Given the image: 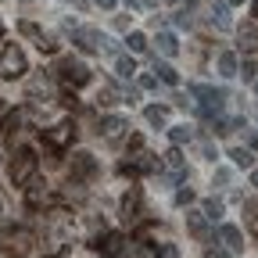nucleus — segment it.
Segmentation results:
<instances>
[{
    "instance_id": "1",
    "label": "nucleus",
    "mask_w": 258,
    "mask_h": 258,
    "mask_svg": "<svg viewBox=\"0 0 258 258\" xmlns=\"http://www.w3.org/2000/svg\"><path fill=\"white\" fill-rule=\"evenodd\" d=\"M36 165H40L36 151L18 147V151H15V161H11V183H15V186H29L32 176H36Z\"/></svg>"
},
{
    "instance_id": "2",
    "label": "nucleus",
    "mask_w": 258,
    "mask_h": 258,
    "mask_svg": "<svg viewBox=\"0 0 258 258\" xmlns=\"http://www.w3.org/2000/svg\"><path fill=\"white\" fill-rule=\"evenodd\" d=\"M29 72V61H25V50L18 43H8L0 50V79H22Z\"/></svg>"
},
{
    "instance_id": "3",
    "label": "nucleus",
    "mask_w": 258,
    "mask_h": 258,
    "mask_svg": "<svg viewBox=\"0 0 258 258\" xmlns=\"http://www.w3.org/2000/svg\"><path fill=\"white\" fill-rule=\"evenodd\" d=\"M186 93H190V97H198V108H201V115H205V118L219 115V111H222V104H226V90H215V86H205V83L190 86Z\"/></svg>"
},
{
    "instance_id": "4",
    "label": "nucleus",
    "mask_w": 258,
    "mask_h": 258,
    "mask_svg": "<svg viewBox=\"0 0 258 258\" xmlns=\"http://www.w3.org/2000/svg\"><path fill=\"white\" fill-rule=\"evenodd\" d=\"M54 72L69 83V86H86V83H90V69H86L83 61H76V57H61Z\"/></svg>"
},
{
    "instance_id": "5",
    "label": "nucleus",
    "mask_w": 258,
    "mask_h": 258,
    "mask_svg": "<svg viewBox=\"0 0 258 258\" xmlns=\"http://www.w3.org/2000/svg\"><path fill=\"white\" fill-rule=\"evenodd\" d=\"M69 176L79 179V183L93 179V176H97V158H93L90 151H76V154H72V165H69Z\"/></svg>"
},
{
    "instance_id": "6",
    "label": "nucleus",
    "mask_w": 258,
    "mask_h": 258,
    "mask_svg": "<svg viewBox=\"0 0 258 258\" xmlns=\"http://www.w3.org/2000/svg\"><path fill=\"white\" fill-rule=\"evenodd\" d=\"M72 140H76V125H72V122H61V125H54V129H47V133H43V144L54 147V151L69 147Z\"/></svg>"
},
{
    "instance_id": "7",
    "label": "nucleus",
    "mask_w": 258,
    "mask_h": 258,
    "mask_svg": "<svg viewBox=\"0 0 258 258\" xmlns=\"http://www.w3.org/2000/svg\"><path fill=\"white\" fill-rule=\"evenodd\" d=\"M72 40L83 47V50H104L108 47V36H104V32H97V29H72Z\"/></svg>"
},
{
    "instance_id": "8",
    "label": "nucleus",
    "mask_w": 258,
    "mask_h": 258,
    "mask_svg": "<svg viewBox=\"0 0 258 258\" xmlns=\"http://www.w3.org/2000/svg\"><path fill=\"white\" fill-rule=\"evenodd\" d=\"M122 244H125V237H122V233H104V230L90 240V247H93V251H104V254H111V258H118Z\"/></svg>"
},
{
    "instance_id": "9",
    "label": "nucleus",
    "mask_w": 258,
    "mask_h": 258,
    "mask_svg": "<svg viewBox=\"0 0 258 258\" xmlns=\"http://www.w3.org/2000/svg\"><path fill=\"white\" fill-rule=\"evenodd\" d=\"M140 208H144V198H140V190L133 186V190H129L125 198H122V219H125L129 226H133V222L140 219Z\"/></svg>"
},
{
    "instance_id": "10",
    "label": "nucleus",
    "mask_w": 258,
    "mask_h": 258,
    "mask_svg": "<svg viewBox=\"0 0 258 258\" xmlns=\"http://www.w3.org/2000/svg\"><path fill=\"white\" fill-rule=\"evenodd\" d=\"M125 129H129V122L118 118V115H104V118H101V133H104V140H111V144L125 133Z\"/></svg>"
},
{
    "instance_id": "11",
    "label": "nucleus",
    "mask_w": 258,
    "mask_h": 258,
    "mask_svg": "<svg viewBox=\"0 0 258 258\" xmlns=\"http://www.w3.org/2000/svg\"><path fill=\"white\" fill-rule=\"evenodd\" d=\"M237 47H240L244 54H251V50H258V25H254V22H247V25H240V32H237Z\"/></svg>"
},
{
    "instance_id": "12",
    "label": "nucleus",
    "mask_w": 258,
    "mask_h": 258,
    "mask_svg": "<svg viewBox=\"0 0 258 258\" xmlns=\"http://www.w3.org/2000/svg\"><path fill=\"white\" fill-rule=\"evenodd\" d=\"M219 240L230 247V251H244V233L237 230V226H222V230H219Z\"/></svg>"
},
{
    "instance_id": "13",
    "label": "nucleus",
    "mask_w": 258,
    "mask_h": 258,
    "mask_svg": "<svg viewBox=\"0 0 258 258\" xmlns=\"http://www.w3.org/2000/svg\"><path fill=\"white\" fill-rule=\"evenodd\" d=\"M186 230L194 233V237H208V219H205V212H186Z\"/></svg>"
},
{
    "instance_id": "14",
    "label": "nucleus",
    "mask_w": 258,
    "mask_h": 258,
    "mask_svg": "<svg viewBox=\"0 0 258 258\" xmlns=\"http://www.w3.org/2000/svg\"><path fill=\"white\" fill-rule=\"evenodd\" d=\"M237 72H240V64H237V54H233V50H222V54H219V76L233 79Z\"/></svg>"
},
{
    "instance_id": "15",
    "label": "nucleus",
    "mask_w": 258,
    "mask_h": 258,
    "mask_svg": "<svg viewBox=\"0 0 258 258\" xmlns=\"http://www.w3.org/2000/svg\"><path fill=\"white\" fill-rule=\"evenodd\" d=\"M25 201H29V208H40V205L47 201V183H29Z\"/></svg>"
},
{
    "instance_id": "16",
    "label": "nucleus",
    "mask_w": 258,
    "mask_h": 258,
    "mask_svg": "<svg viewBox=\"0 0 258 258\" xmlns=\"http://www.w3.org/2000/svg\"><path fill=\"white\" fill-rule=\"evenodd\" d=\"M144 118H147L151 125H158V129H161V125H169V108H161V104H151V108L144 111Z\"/></svg>"
},
{
    "instance_id": "17",
    "label": "nucleus",
    "mask_w": 258,
    "mask_h": 258,
    "mask_svg": "<svg viewBox=\"0 0 258 258\" xmlns=\"http://www.w3.org/2000/svg\"><path fill=\"white\" fill-rule=\"evenodd\" d=\"M158 50L165 54V57H176L179 54V43H176L172 32H158Z\"/></svg>"
},
{
    "instance_id": "18",
    "label": "nucleus",
    "mask_w": 258,
    "mask_h": 258,
    "mask_svg": "<svg viewBox=\"0 0 258 258\" xmlns=\"http://www.w3.org/2000/svg\"><path fill=\"white\" fill-rule=\"evenodd\" d=\"M154 72H158L154 79H161V83H169V86H176V83H179V72L172 69V64H158V57H154Z\"/></svg>"
},
{
    "instance_id": "19",
    "label": "nucleus",
    "mask_w": 258,
    "mask_h": 258,
    "mask_svg": "<svg viewBox=\"0 0 258 258\" xmlns=\"http://www.w3.org/2000/svg\"><path fill=\"white\" fill-rule=\"evenodd\" d=\"M8 237L15 240L11 247H18V251H29V247H32V233H29V230H22V226H15V230H11Z\"/></svg>"
},
{
    "instance_id": "20",
    "label": "nucleus",
    "mask_w": 258,
    "mask_h": 258,
    "mask_svg": "<svg viewBox=\"0 0 258 258\" xmlns=\"http://www.w3.org/2000/svg\"><path fill=\"white\" fill-rule=\"evenodd\" d=\"M230 158H233V165H240V169H251V165H254V154H251L247 147H233Z\"/></svg>"
},
{
    "instance_id": "21",
    "label": "nucleus",
    "mask_w": 258,
    "mask_h": 258,
    "mask_svg": "<svg viewBox=\"0 0 258 258\" xmlns=\"http://www.w3.org/2000/svg\"><path fill=\"white\" fill-rule=\"evenodd\" d=\"M244 222L251 233H258V201H244Z\"/></svg>"
},
{
    "instance_id": "22",
    "label": "nucleus",
    "mask_w": 258,
    "mask_h": 258,
    "mask_svg": "<svg viewBox=\"0 0 258 258\" xmlns=\"http://www.w3.org/2000/svg\"><path fill=\"white\" fill-rule=\"evenodd\" d=\"M165 165L172 169V179H179V176H183V154H179L176 147H172V151L165 154Z\"/></svg>"
},
{
    "instance_id": "23",
    "label": "nucleus",
    "mask_w": 258,
    "mask_h": 258,
    "mask_svg": "<svg viewBox=\"0 0 258 258\" xmlns=\"http://www.w3.org/2000/svg\"><path fill=\"white\" fill-rule=\"evenodd\" d=\"M18 125H22V115H18V111H8V115H4V122H0V133H8V137H11Z\"/></svg>"
},
{
    "instance_id": "24",
    "label": "nucleus",
    "mask_w": 258,
    "mask_h": 258,
    "mask_svg": "<svg viewBox=\"0 0 258 258\" xmlns=\"http://www.w3.org/2000/svg\"><path fill=\"white\" fill-rule=\"evenodd\" d=\"M115 72H118L122 79H129V76L137 72V61H133V57H118V61H115Z\"/></svg>"
},
{
    "instance_id": "25",
    "label": "nucleus",
    "mask_w": 258,
    "mask_h": 258,
    "mask_svg": "<svg viewBox=\"0 0 258 258\" xmlns=\"http://www.w3.org/2000/svg\"><path fill=\"white\" fill-rule=\"evenodd\" d=\"M169 137H172V144L179 147V144H186V140L194 137V129H186V125H172V129H169Z\"/></svg>"
},
{
    "instance_id": "26",
    "label": "nucleus",
    "mask_w": 258,
    "mask_h": 258,
    "mask_svg": "<svg viewBox=\"0 0 258 258\" xmlns=\"http://www.w3.org/2000/svg\"><path fill=\"white\" fill-rule=\"evenodd\" d=\"M201 212H205V219H219V215H222V201H219V198H208Z\"/></svg>"
},
{
    "instance_id": "27",
    "label": "nucleus",
    "mask_w": 258,
    "mask_h": 258,
    "mask_svg": "<svg viewBox=\"0 0 258 258\" xmlns=\"http://www.w3.org/2000/svg\"><path fill=\"white\" fill-rule=\"evenodd\" d=\"M40 93H43V97L50 93V83H47V76H43V79H32V83H29V97H40Z\"/></svg>"
},
{
    "instance_id": "28",
    "label": "nucleus",
    "mask_w": 258,
    "mask_h": 258,
    "mask_svg": "<svg viewBox=\"0 0 258 258\" xmlns=\"http://www.w3.org/2000/svg\"><path fill=\"white\" fill-rule=\"evenodd\" d=\"M212 22L219 25V29H230V15H226V8L219 4V8H212Z\"/></svg>"
},
{
    "instance_id": "29",
    "label": "nucleus",
    "mask_w": 258,
    "mask_h": 258,
    "mask_svg": "<svg viewBox=\"0 0 258 258\" xmlns=\"http://www.w3.org/2000/svg\"><path fill=\"white\" fill-rule=\"evenodd\" d=\"M125 43H129V50H144L147 47V36H144V32H129Z\"/></svg>"
},
{
    "instance_id": "30",
    "label": "nucleus",
    "mask_w": 258,
    "mask_h": 258,
    "mask_svg": "<svg viewBox=\"0 0 258 258\" xmlns=\"http://www.w3.org/2000/svg\"><path fill=\"white\" fill-rule=\"evenodd\" d=\"M237 76H244L247 83H254V79H258V61H247V64H244V72H237Z\"/></svg>"
},
{
    "instance_id": "31",
    "label": "nucleus",
    "mask_w": 258,
    "mask_h": 258,
    "mask_svg": "<svg viewBox=\"0 0 258 258\" xmlns=\"http://www.w3.org/2000/svg\"><path fill=\"white\" fill-rule=\"evenodd\" d=\"M18 32H22V36H36V40H40V25H36V22H22Z\"/></svg>"
},
{
    "instance_id": "32",
    "label": "nucleus",
    "mask_w": 258,
    "mask_h": 258,
    "mask_svg": "<svg viewBox=\"0 0 258 258\" xmlns=\"http://www.w3.org/2000/svg\"><path fill=\"white\" fill-rule=\"evenodd\" d=\"M190 201H194V190H190V186H183V190L176 194V205H190Z\"/></svg>"
},
{
    "instance_id": "33",
    "label": "nucleus",
    "mask_w": 258,
    "mask_h": 258,
    "mask_svg": "<svg viewBox=\"0 0 258 258\" xmlns=\"http://www.w3.org/2000/svg\"><path fill=\"white\" fill-rule=\"evenodd\" d=\"M137 258H158V247H154V244H144V247L137 251Z\"/></svg>"
},
{
    "instance_id": "34",
    "label": "nucleus",
    "mask_w": 258,
    "mask_h": 258,
    "mask_svg": "<svg viewBox=\"0 0 258 258\" xmlns=\"http://www.w3.org/2000/svg\"><path fill=\"white\" fill-rule=\"evenodd\" d=\"M158 258H179V254H176L172 244H165V247H158Z\"/></svg>"
},
{
    "instance_id": "35",
    "label": "nucleus",
    "mask_w": 258,
    "mask_h": 258,
    "mask_svg": "<svg viewBox=\"0 0 258 258\" xmlns=\"http://www.w3.org/2000/svg\"><path fill=\"white\" fill-rule=\"evenodd\" d=\"M40 50H43V54H54V50H57V43H54V40H43V36H40Z\"/></svg>"
},
{
    "instance_id": "36",
    "label": "nucleus",
    "mask_w": 258,
    "mask_h": 258,
    "mask_svg": "<svg viewBox=\"0 0 258 258\" xmlns=\"http://www.w3.org/2000/svg\"><path fill=\"white\" fill-rule=\"evenodd\" d=\"M140 86H144V90H154V86H158V79H154V76H144V79H140Z\"/></svg>"
},
{
    "instance_id": "37",
    "label": "nucleus",
    "mask_w": 258,
    "mask_h": 258,
    "mask_svg": "<svg viewBox=\"0 0 258 258\" xmlns=\"http://www.w3.org/2000/svg\"><path fill=\"white\" fill-rule=\"evenodd\" d=\"M215 183H230V172H226V169H215Z\"/></svg>"
},
{
    "instance_id": "38",
    "label": "nucleus",
    "mask_w": 258,
    "mask_h": 258,
    "mask_svg": "<svg viewBox=\"0 0 258 258\" xmlns=\"http://www.w3.org/2000/svg\"><path fill=\"white\" fill-rule=\"evenodd\" d=\"M97 8H104V11H111V8H115V0H97Z\"/></svg>"
},
{
    "instance_id": "39",
    "label": "nucleus",
    "mask_w": 258,
    "mask_h": 258,
    "mask_svg": "<svg viewBox=\"0 0 258 258\" xmlns=\"http://www.w3.org/2000/svg\"><path fill=\"white\" fill-rule=\"evenodd\" d=\"M8 111H11V108H8L4 101H0V122H4V115H8Z\"/></svg>"
},
{
    "instance_id": "40",
    "label": "nucleus",
    "mask_w": 258,
    "mask_h": 258,
    "mask_svg": "<svg viewBox=\"0 0 258 258\" xmlns=\"http://www.w3.org/2000/svg\"><path fill=\"white\" fill-rule=\"evenodd\" d=\"M47 258H69V247H64V251H57V254H47Z\"/></svg>"
},
{
    "instance_id": "41",
    "label": "nucleus",
    "mask_w": 258,
    "mask_h": 258,
    "mask_svg": "<svg viewBox=\"0 0 258 258\" xmlns=\"http://www.w3.org/2000/svg\"><path fill=\"white\" fill-rule=\"evenodd\" d=\"M251 18L258 22V0H254V4H251Z\"/></svg>"
},
{
    "instance_id": "42",
    "label": "nucleus",
    "mask_w": 258,
    "mask_h": 258,
    "mask_svg": "<svg viewBox=\"0 0 258 258\" xmlns=\"http://www.w3.org/2000/svg\"><path fill=\"white\" fill-rule=\"evenodd\" d=\"M247 144H251V147H254V151H258V133H254V137H251V140H247Z\"/></svg>"
},
{
    "instance_id": "43",
    "label": "nucleus",
    "mask_w": 258,
    "mask_h": 258,
    "mask_svg": "<svg viewBox=\"0 0 258 258\" xmlns=\"http://www.w3.org/2000/svg\"><path fill=\"white\" fill-rule=\"evenodd\" d=\"M251 186H258V172H251Z\"/></svg>"
},
{
    "instance_id": "44",
    "label": "nucleus",
    "mask_w": 258,
    "mask_h": 258,
    "mask_svg": "<svg viewBox=\"0 0 258 258\" xmlns=\"http://www.w3.org/2000/svg\"><path fill=\"white\" fill-rule=\"evenodd\" d=\"M230 4H244V0H230Z\"/></svg>"
},
{
    "instance_id": "45",
    "label": "nucleus",
    "mask_w": 258,
    "mask_h": 258,
    "mask_svg": "<svg viewBox=\"0 0 258 258\" xmlns=\"http://www.w3.org/2000/svg\"><path fill=\"white\" fill-rule=\"evenodd\" d=\"M254 93H258V79H254Z\"/></svg>"
}]
</instances>
